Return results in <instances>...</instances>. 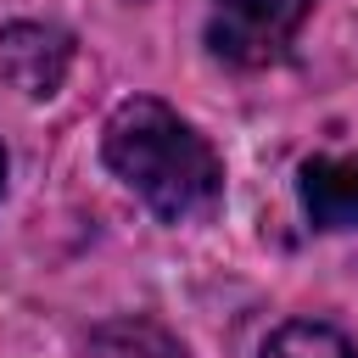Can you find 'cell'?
I'll list each match as a JSON object with an SVG mask.
<instances>
[{"label": "cell", "mask_w": 358, "mask_h": 358, "mask_svg": "<svg viewBox=\"0 0 358 358\" xmlns=\"http://www.w3.org/2000/svg\"><path fill=\"white\" fill-rule=\"evenodd\" d=\"M257 358H358V347L336 330V324H319V319H291L280 324Z\"/></svg>", "instance_id": "cell-6"}, {"label": "cell", "mask_w": 358, "mask_h": 358, "mask_svg": "<svg viewBox=\"0 0 358 358\" xmlns=\"http://www.w3.org/2000/svg\"><path fill=\"white\" fill-rule=\"evenodd\" d=\"M90 358H190L157 319H106L90 330Z\"/></svg>", "instance_id": "cell-5"}, {"label": "cell", "mask_w": 358, "mask_h": 358, "mask_svg": "<svg viewBox=\"0 0 358 358\" xmlns=\"http://www.w3.org/2000/svg\"><path fill=\"white\" fill-rule=\"evenodd\" d=\"M0 190H6V151H0Z\"/></svg>", "instance_id": "cell-7"}, {"label": "cell", "mask_w": 358, "mask_h": 358, "mask_svg": "<svg viewBox=\"0 0 358 358\" xmlns=\"http://www.w3.org/2000/svg\"><path fill=\"white\" fill-rule=\"evenodd\" d=\"M213 50L235 62H268L313 11V0H213Z\"/></svg>", "instance_id": "cell-2"}, {"label": "cell", "mask_w": 358, "mask_h": 358, "mask_svg": "<svg viewBox=\"0 0 358 358\" xmlns=\"http://www.w3.org/2000/svg\"><path fill=\"white\" fill-rule=\"evenodd\" d=\"M101 157L162 224H196L224 201V162L213 140L157 95H129L112 106Z\"/></svg>", "instance_id": "cell-1"}, {"label": "cell", "mask_w": 358, "mask_h": 358, "mask_svg": "<svg viewBox=\"0 0 358 358\" xmlns=\"http://www.w3.org/2000/svg\"><path fill=\"white\" fill-rule=\"evenodd\" d=\"M296 196L313 229H358V151L308 157L296 173Z\"/></svg>", "instance_id": "cell-4"}, {"label": "cell", "mask_w": 358, "mask_h": 358, "mask_svg": "<svg viewBox=\"0 0 358 358\" xmlns=\"http://www.w3.org/2000/svg\"><path fill=\"white\" fill-rule=\"evenodd\" d=\"M67 62H73V39L62 28H45V22L0 28V73L22 95H34V101L56 95V84L67 78Z\"/></svg>", "instance_id": "cell-3"}]
</instances>
